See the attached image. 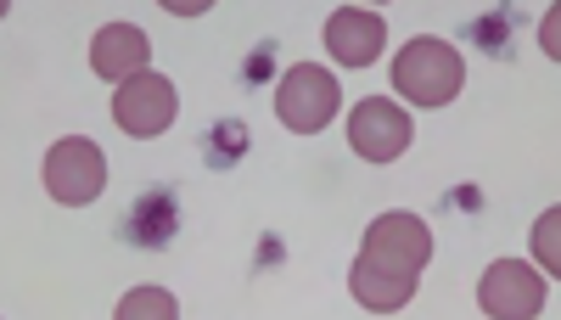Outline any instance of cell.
Wrapping results in <instances>:
<instances>
[{"label": "cell", "mask_w": 561, "mask_h": 320, "mask_svg": "<svg viewBox=\"0 0 561 320\" xmlns=\"http://www.w3.org/2000/svg\"><path fill=\"white\" fill-rule=\"evenodd\" d=\"M478 304L489 320H534L545 309V282L534 276L528 264L517 259H500L483 270V282H478Z\"/></svg>", "instance_id": "obj_6"}, {"label": "cell", "mask_w": 561, "mask_h": 320, "mask_svg": "<svg viewBox=\"0 0 561 320\" xmlns=\"http://www.w3.org/2000/svg\"><path fill=\"white\" fill-rule=\"evenodd\" d=\"M275 73V39H264V45H253V57L242 62V84H264Z\"/></svg>", "instance_id": "obj_16"}, {"label": "cell", "mask_w": 561, "mask_h": 320, "mask_svg": "<svg viewBox=\"0 0 561 320\" xmlns=\"http://www.w3.org/2000/svg\"><path fill=\"white\" fill-rule=\"evenodd\" d=\"M466 84V68H460V52L449 39H410L404 52L393 57V90L415 107H444L460 96Z\"/></svg>", "instance_id": "obj_1"}, {"label": "cell", "mask_w": 561, "mask_h": 320, "mask_svg": "<svg viewBox=\"0 0 561 320\" xmlns=\"http://www.w3.org/2000/svg\"><path fill=\"white\" fill-rule=\"evenodd\" d=\"M348 141H354V152H359L365 163H393V158L410 147V118H404L399 102L370 96V102H359L354 118H348Z\"/></svg>", "instance_id": "obj_7"}, {"label": "cell", "mask_w": 561, "mask_h": 320, "mask_svg": "<svg viewBox=\"0 0 561 320\" xmlns=\"http://www.w3.org/2000/svg\"><path fill=\"white\" fill-rule=\"evenodd\" d=\"M539 39H545V52H550V57H556V12H550V18H545V34H539Z\"/></svg>", "instance_id": "obj_18"}, {"label": "cell", "mask_w": 561, "mask_h": 320, "mask_svg": "<svg viewBox=\"0 0 561 320\" xmlns=\"http://www.w3.org/2000/svg\"><path fill=\"white\" fill-rule=\"evenodd\" d=\"M45 192L62 208H84L107 192V152L84 135H62V141L45 152Z\"/></svg>", "instance_id": "obj_3"}, {"label": "cell", "mask_w": 561, "mask_h": 320, "mask_svg": "<svg viewBox=\"0 0 561 320\" xmlns=\"http://www.w3.org/2000/svg\"><path fill=\"white\" fill-rule=\"evenodd\" d=\"M169 12H174V18H197V12H208V0H192V7H185V0H174Z\"/></svg>", "instance_id": "obj_17"}, {"label": "cell", "mask_w": 561, "mask_h": 320, "mask_svg": "<svg viewBox=\"0 0 561 320\" xmlns=\"http://www.w3.org/2000/svg\"><path fill=\"white\" fill-rule=\"evenodd\" d=\"M337 107H343V84L320 62L287 68V79H280V90H275V113H280V124H287L293 135H320L325 124L337 118Z\"/></svg>", "instance_id": "obj_2"}, {"label": "cell", "mask_w": 561, "mask_h": 320, "mask_svg": "<svg viewBox=\"0 0 561 320\" xmlns=\"http://www.w3.org/2000/svg\"><path fill=\"white\" fill-rule=\"evenodd\" d=\"M174 231H180V197H174L169 186H158V192H147V197L129 203V219H124L118 237H124L129 248H169Z\"/></svg>", "instance_id": "obj_10"}, {"label": "cell", "mask_w": 561, "mask_h": 320, "mask_svg": "<svg viewBox=\"0 0 561 320\" xmlns=\"http://www.w3.org/2000/svg\"><path fill=\"white\" fill-rule=\"evenodd\" d=\"M415 282L421 276H399V270H377V264H354V276H348V293H354V304L359 309H370V315H393V309H404L410 298H415Z\"/></svg>", "instance_id": "obj_11"}, {"label": "cell", "mask_w": 561, "mask_h": 320, "mask_svg": "<svg viewBox=\"0 0 561 320\" xmlns=\"http://www.w3.org/2000/svg\"><path fill=\"white\" fill-rule=\"evenodd\" d=\"M388 45V23L365 7H337L325 18V52H332L343 68H370Z\"/></svg>", "instance_id": "obj_8"}, {"label": "cell", "mask_w": 561, "mask_h": 320, "mask_svg": "<svg viewBox=\"0 0 561 320\" xmlns=\"http://www.w3.org/2000/svg\"><path fill=\"white\" fill-rule=\"evenodd\" d=\"M152 62V45L147 34H140L135 23H107L96 39H90V68H96L102 79H135V73H147Z\"/></svg>", "instance_id": "obj_9"}, {"label": "cell", "mask_w": 561, "mask_h": 320, "mask_svg": "<svg viewBox=\"0 0 561 320\" xmlns=\"http://www.w3.org/2000/svg\"><path fill=\"white\" fill-rule=\"evenodd\" d=\"M359 259L377 270H399V276H421L433 259V231L415 214H382V219H370Z\"/></svg>", "instance_id": "obj_4"}, {"label": "cell", "mask_w": 561, "mask_h": 320, "mask_svg": "<svg viewBox=\"0 0 561 320\" xmlns=\"http://www.w3.org/2000/svg\"><path fill=\"white\" fill-rule=\"evenodd\" d=\"M248 147H253L248 124H242V118H219V124L203 135V163H208V169H230V163L248 158Z\"/></svg>", "instance_id": "obj_12"}, {"label": "cell", "mask_w": 561, "mask_h": 320, "mask_svg": "<svg viewBox=\"0 0 561 320\" xmlns=\"http://www.w3.org/2000/svg\"><path fill=\"white\" fill-rule=\"evenodd\" d=\"M180 102H174V84L163 73H135L118 84V96H113V118L124 135H135V141H158V135L174 124Z\"/></svg>", "instance_id": "obj_5"}, {"label": "cell", "mask_w": 561, "mask_h": 320, "mask_svg": "<svg viewBox=\"0 0 561 320\" xmlns=\"http://www.w3.org/2000/svg\"><path fill=\"white\" fill-rule=\"evenodd\" d=\"M489 57H511V12H489L478 18V34H472Z\"/></svg>", "instance_id": "obj_15"}, {"label": "cell", "mask_w": 561, "mask_h": 320, "mask_svg": "<svg viewBox=\"0 0 561 320\" xmlns=\"http://www.w3.org/2000/svg\"><path fill=\"white\" fill-rule=\"evenodd\" d=\"M180 304L163 293V287H135L124 304H118V320H174Z\"/></svg>", "instance_id": "obj_13"}, {"label": "cell", "mask_w": 561, "mask_h": 320, "mask_svg": "<svg viewBox=\"0 0 561 320\" xmlns=\"http://www.w3.org/2000/svg\"><path fill=\"white\" fill-rule=\"evenodd\" d=\"M534 259L550 270V276H561V208H550V214L534 225Z\"/></svg>", "instance_id": "obj_14"}]
</instances>
